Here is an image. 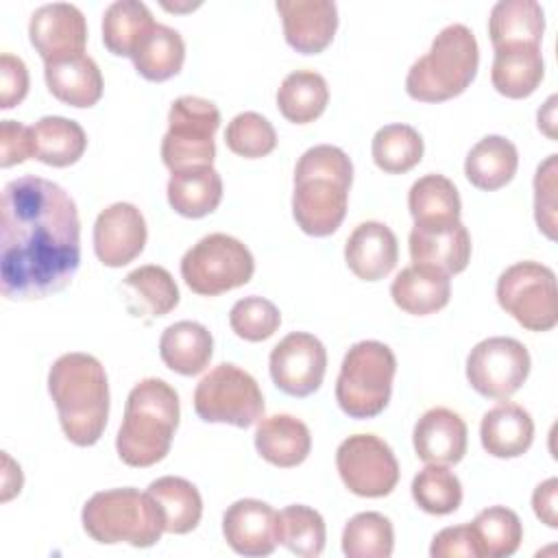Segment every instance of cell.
Masks as SVG:
<instances>
[{"label": "cell", "instance_id": "6da1fadb", "mask_svg": "<svg viewBox=\"0 0 558 558\" xmlns=\"http://www.w3.org/2000/svg\"><path fill=\"white\" fill-rule=\"evenodd\" d=\"M81 264V220L57 183L26 174L9 181L0 205V292L33 301L63 290Z\"/></svg>", "mask_w": 558, "mask_h": 558}, {"label": "cell", "instance_id": "7a4b0ae2", "mask_svg": "<svg viewBox=\"0 0 558 558\" xmlns=\"http://www.w3.org/2000/svg\"><path fill=\"white\" fill-rule=\"evenodd\" d=\"M353 163L331 144L307 148L294 168L292 216L303 233L325 238L338 231L347 216Z\"/></svg>", "mask_w": 558, "mask_h": 558}, {"label": "cell", "instance_id": "3957f363", "mask_svg": "<svg viewBox=\"0 0 558 558\" xmlns=\"http://www.w3.org/2000/svg\"><path fill=\"white\" fill-rule=\"evenodd\" d=\"M48 392L65 438L78 447L100 440L109 416L105 366L89 353H65L50 366Z\"/></svg>", "mask_w": 558, "mask_h": 558}, {"label": "cell", "instance_id": "277c9868", "mask_svg": "<svg viewBox=\"0 0 558 558\" xmlns=\"http://www.w3.org/2000/svg\"><path fill=\"white\" fill-rule=\"evenodd\" d=\"M179 395L157 377L142 379L126 397L124 421L116 436V449L129 466H153L161 462L179 427Z\"/></svg>", "mask_w": 558, "mask_h": 558}, {"label": "cell", "instance_id": "5b68a950", "mask_svg": "<svg viewBox=\"0 0 558 558\" xmlns=\"http://www.w3.org/2000/svg\"><path fill=\"white\" fill-rule=\"evenodd\" d=\"M480 48L473 31L464 24L445 26L429 50L412 63L405 92L421 102H442L460 96L477 74Z\"/></svg>", "mask_w": 558, "mask_h": 558}, {"label": "cell", "instance_id": "8992f818", "mask_svg": "<svg viewBox=\"0 0 558 558\" xmlns=\"http://www.w3.org/2000/svg\"><path fill=\"white\" fill-rule=\"evenodd\" d=\"M81 521L85 532L102 545L150 547L166 532L163 514L148 490L140 493L131 486L92 495L83 506Z\"/></svg>", "mask_w": 558, "mask_h": 558}, {"label": "cell", "instance_id": "52a82bcc", "mask_svg": "<svg viewBox=\"0 0 558 558\" xmlns=\"http://www.w3.org/2000/svg\"><path fill=\"white\" fill-rule=\"evenodd\" d=\"M397 357L377 340L355 342L342 360L336 381V401L351 418H373L390 401Z\"/></svg>", "mask_w": 558, "mask_h": 558}, {"label": "cell", "instance_id": "ba28073f", "mask_svg": "<svg viewBox=\"0 0 558 558\" xmlns=\"http://www.w3.org/2000/svg\"><path fill=\"white\" fill-rule=\"evenodd\" d=\"M220 126L218 107L198 96H179L168 111V131L161 140V159L170 172L211 166L214 133Z\"/></svg>", "mask_w": 558, "mask_h": 558}, {"label": "cell", "instance_id": "9c48e42d", "mask_svg": "<svg viewBox=\"0 0 558 558\" xmlns=\"http://www.w3.org/2000/svg\"><path fill=\"white\" fill-rule=\"evenodd\" d=\"M255 259L246 244L227 235L209 233L201 238L181 259L185 286L201 296H216L251 281Z\"/></svg>", "mask_w": 558, "mask_h": 558}, {"label": "cell", "instance_id": "30bf717a", "mask_svg": "<svg viewBox=\"0 0 558 558\" xmlns=\"http://www.w3.org/2000/svg\"><path fill=\"white\" fill-rule=\"evenodd\" d=\"M497 301L527 331H549L558 323L556 275L541 262H517L497 279Z\"/></svg>", "mask_w": 558, "mask_h": 558}, {"label": "cell", "instance_id": "8fae6325", "mask_svg": "<svg viewBox=\"0 0 558 558\" xmlns=\"http://www.w3.org/2000/svg\"><path fill=\"white\" fill-rule=\"evenodd\" d=\"M194 410L205 423H229L244 429L262 418L264 397L253 375L222 362L196 384Z\"/></svg>", "mask_w": 558, "mask_h": 558}, {"label": "cell", "instance_id": "7c38bea8", "mask_svg": "<svg viewBox=\"0 0 558 558\" xmlns=\"http://www.w3.org/2000/svg\"><path fill=\"white\" fill-rule=\"evenodd\" d=\"M336 469L342 484L357 497H386L399 482V462L375 434L344 438L336 449Z\"/></svg>", "mask_w": 558, "mask_h": 558}, {"label": "cell", "instance_id": "4fadbf2b", "mask_svg": "<svg viewBox=\"0 0 558 558\" xmlns=\"http://www.w3.org/2000/svg\"><path fill=\"white\" fill-rule=\"evenodd\" d=\"M530 366V353L523 342L508 336H493L471 349L466 379L482 397L508 399L523 386Z\"/></svg>", "mask_w": 558, "mask_h": 558}, {"label": "cell", "instance_id": "5bb4252c", "mask_svg": "<svg viewBox=\"0 0 558 558\" xmlns=\"http://www.w3.org/2000/svg\"><path fill=\"white\" fill-rule=\"evenodd\" d=\"M268 366L270 377L281 392L290 397H307L323 384L327 351L316 336L292 331L272 347Z\"/></svg>", "mask_w": 558, "mask_h": 558}, {"label": "cell", "instance_id": "9a60e30c", "mask_svg": "<svg viewBox=\"0 0 558 558\" xmlns=\"http://www.w3.org/2000/svg\"><path fill=\"white\" fill-rule=\"evenodd\" d=\"M28 37L46 63L85 52L87 24L81 9L74 4H41L31 15Z\"/></svg>", "mask_w": 558, "mask_h": 558}, {"label": "cell", "instance_id": "2e32d148", "mask_svg": "<svg viewBox=\"0 0 558 558\" xmlns=\"http://www.w3.org/2000/svg\"><path fill=\"white\" fill-rule=\"evenodd\" d=\"M146 235L142 211L131 203H113L105 207L94 222L96 257L109 268H120L144 251Z\"/></svg>", "mask_w": 558, "mask_h": 558}, {"label": "cell", "instance_id": "e0dca14e", "mask_svg": "<svg viewBox=\"0 0 558 558\" xmlns=\"http://www.w3.org/2000/svg\"><path fill=\"white\" fill-rule=\"evenodd\" d=\"M227 545L242 556H268L279 545V512L259 499H238L222 517Z\"/></svg>", "mask_w": 558, "mask_h": 558}, {"label": "cell", "instance_id": "ac0fdd59", "mask_svg": "<svg viewBox=\"0 0 558 558\" xmlns=\"http://www.w3.org/2000/svg\"><path fill=\"white\" fill-rule=\"evenodd\" d=\"M288 46L303 54L323 52L338 28V7L331 0H277Z\"/></svg>", "mask_w": 558, "mask_h": 558}, {"label": "cell", "instance_id": "d6986e66", "mask_svg": "<svg viewBox=\"0 0 558 558\" xmlns=\"http://www.w3.org/2000/svg\"><path fill=\"white\" fill-rule=\"evenodd\" d=\"M349 270L364 281H379L392 272L399 259V244L392 229L377 220L357 225L344 244Z\"/></svg>", "mask_w": 558, "mask_h": 558}, {"label": "cell", "instance_id": "ffe728a7", "mask_svg": "<svg viewBox=\"0 0 558 558\" xmlns=\"http://www.w3.org/2000/svg\"><path fill=\"white\" fill-rule=\"evenodd\" d=\"M412 442L423 462L456 464L466 453V423L449 408H432L416 421Z\"/></svg>", "mask_w": 558, "mask_h": 558}, {"label": "cell", "instance_id": "44dd1931", "mask_svg": "<svg viewBox=\"0 0 558 558\" xmlns=\"http://www.w3.org/2000/svg\"><path fill=\"white\" fill-rule=\"evenodd\" d=\"M410 257L414 264L440 268L447 275H458L471 259V235L458 220L440 227H416L410 231Z\"/></svg>", "mask_w": 558, "mask_h": 558}, {"label": "cell", "instance_id": "7402d4cb", "mask_svg": "<svg viewBox=\"0 0 558 558\" xmlns=\"http://www.w3.org/2000/svg\"><path fill=\"white\" fill-rule=\"evenodd\" d=\"M44 76L50 94L72 107H94L102 96V74L96 61L81 52L44 63Z\"/></svg>", "mask_w": 558, "mask_h": 558}, {"label": "cell", "instance_id": "603a6c76", "mask_svg": "<svg viewBox=\"0 0 558 558\" xmlns=\"http://www.w3.org/2000/svg\"><path fill=\"white\" fill-rule=\"evenodd\" d=\"M397 307L414 316H427L442 310L451 296V279L440 268L427 264L405 266L390 286Z\"/></svg>", "mask_w": 558, "mask_h": 558}, {"label": "cell", "instance_id": "cb8c5ba5", "mask_svg": "<svg viewBox=\"0 0 558 558\" xmlns=\"http://www.w3.org/2000/svg\"><path fill=\"white\" fill-rule=\"evenodd\" d=\"M126 310L137 318H159L179 305V288L172 275L157 264L131 270L122 281Z\"/></svg>", "mask_w": 558, "mask_h": 558}, {"label": "cell", "instance_id": "d4e9b609", "mask_svg": "<svg viewBox=\"0 0 558 558\" xmlns=\"http://www.w3.org/2000/svg\"><path fill=\"white\" fill-rule=\"evenodd\" d=\"M482 447L495 458H519L534 440V421L527 410L512 401L490 408L480 425Z\"/></svg>", "mask_w": 558, "mask_h": 558}, {"label": "cell", "instance_id": "484cf974", "mask_svg": "<svg viewBox=\"0 0 558 558\" xmlns=\"http://www.w3.org/2000/svg\"><path fill=\"white\" fill-rule=\"evenodd\" d=\"M255 449L266 462L292 469L310 456L312 436L301 418L292 414H272L257 423Z\"/></svg>", "mask_w": 558, "mask_h": 558}, {"label": "cell", "instance_id": "4316f807", "mask_svg": "<svg viewBox=\"0 0 558 558\" xmlns=\"http://www.w3.org/2000/svg\"><path fill=\"white\" fill-rule=\"evenodd\" d=\"M545 74L541 46H506L495 50L490 81L506 98H527L536 92Z\"/></svg>", "mask_w": 558, "mask_h": 558}, {"label": "cell", "instance_id": "83f0119b", "mask_svg": "<svg viewBox=\"0 0 558 558\" xmlns=\"http://www.w3.org/2000/svg\"><path fill=\"white\" fill-rule=\"evenodd\" d=\"M214 353L209 329L196 320H179L163 329L159 338L161 362L179 375H198L207 368Z\"/></svg>", "mask_w": 558, "mask_h": 558}, {"label": "cell", "instance_id": "f1b7e54d", "mask_svg": "<svg viewBox=\"0 0 558 558\" xmlns=\"http://www.w3.org/2000/svg\"><path fill=\"white\" fill-rule=\"evenodd\" d=\"M545 13L536 0H499L490 9L488 35L493 48L541 46Z\"/></svg>", "mask_w": 558, "mask_h": 558}, {"label": "cell", "instance_id": "f546056e", "mask_svg": "<svg viewBox=\"0 0 558 558\" xmlns=\"http://www.w3.org/2000/svg\"><path fill=\"white\" fill-rule=\"evenodd\" d=\"M519 168L517 146L504 135L482 137L464 159V174L471 185L495 192L512 181Z\"/></svg>", "mask_w": 558, "mask_h": 558}, {"label": "cell", "instance_id": "4dcf8cb0", "mask_svg": "<svg viewBox=\"0 0 558 558\" xmlns=\"http://www.w3.org/2000/svg\"><path fill=\"white\" fill-rule=\"evenodd\" d=\"M168 203L185 218H203L222 201V179L214 166H196L172 172L168 181Z\"/></svg>", "mask_w": 558, "mask_h": 558}, {"label": "cell", "instance_id": "1f68e13d", "mask_svg": "<svg viewBox=\"0 0 558 558\" xmlns=\"http://www.w3.org/2000/svg\"><path fill=\"white\" fill-rule=\"evenodd\" d=\"M410 216L416 227H440L460 220L462 203L458 187L442 174H425L412 183L408 194Z\"/></svg>", "mask_w": 558, "mask_h": 558}, {"label": "cell", "instance_id": "d6a6232c", "mask_svg": "<svg viewBox=\"0 0 558 558\" xmlns=\"http://www.w3.org/2000/svg\"><path fill=\"white\" fill-rule=\"evenodd\" d=\"M148 495L163 514V530L170 534L192 532L203 517V499L198 488L185 477L163 475L150 482Z\"/></svg>", "mask_w": 558, "mask_h": 558}, {"label": "cell", "instance_id": "836d02e7", "mask_svg": "<svg viewBox=\"0 0 558 558\" xmlns=\"http://www.w3.org/2000/svg\"><path fill=\"white\" fill-rule=\"evenodd\" d=\"M153 26V13L144 2L116 0L102 15V44L116 57H133Z\"/></svg>", "mask_w": 558, "mask_h": 558}, {"label": "cell", "instance_id": "e575fe53", "mask_svg": "<svg viewBox=\"0 0 558 558\" xmlns=\"http://www.w3.org/2000/svg\"><path fill=\"white\" fill-rule=\"evenodd\" d=\"M329 102V87L323 74L314 70L290 72L277 89V107L288 122H314Z\"/></svg>", "mask_w": 558, "mask_h": 558}, {"label": "cell", "instance_id": "d590c367", "mask_svg": "<svg viewBox=\"0 0 558 558\" xmlns=\"http://www.w3.org/2000/svg\"><path fill=\"white\" fill-rule=\"evenodd\" d=\"M35 159L52 168H65L76 163L85 148L87 135L74 120L61 116H46L33 126Z\"/></svg>", "mask_w": 558, "mask_h": 558}, {"label": "cell", "instance_id": "8d00e7d4", "mask_svg": "<svg viewBox=\"0 0 558 558\" xmlns=\"http://www.w3.org/2000/svg\"><path fill=\"white\" fill-rule=\"evenodd\" d=\"M133 65L146 81H168L181 72L185 59V41L179 31L155 24L133 52Z\"/></svg>", "mask_w": 558, "mask_h": 558}, {"label": "cell", "instance_id": "74e56055", "mask_svg": "<svg viewBox=\"0 0 558 558\" xmlns=\"http://www.w3.org/2000/svg\"><path fill=\"white\" fill-rule=\"evenodd\" d=\"M480 558L512 556L523 541V525L514 510L506 506H490L482 510L471 523Z\"/></svg>", "mask_w": 558, "mask_h": 558}, {"label": "cell", "instance_id": "f35d334b", "mask_svg": "<svg viewBox=\"0 0 558 558\" xmlns=\"http://www.w3.org/2000/svg\"><path fill=\"white\" fill-rule=\"evenodd\" d=\"M373 161L388 174H403L423 159V137L410 124H386L373 135Z\"/></svg>", "mask_w": 558, "mask_h": 558}, {"label": "cell", "instance_id": "ab89813d", "mask_svg": "<svg viewBox=\"0 0 558 558\" xmlns=\"http://www.w3.org/2000/svg\"><path fill=\"white\" fill-rule=\"evenodd\" d=\"M395 547V530L381 512H360L342 530V551L349 558H388Z\"/></svg>", "mask_w": 558, "mask_h": 558}, {"label": "cell", "instance_id": "60d3db41", "mask_svg": "<svg viewBox=\"0 0 558 558\" xmlns=\"http://www.w3.org/2000/svg\"><path fill=\"white\" fill-rule=\"evenodd\" d=\"M327 530L320 512L294 504L279 512V543L296 556L316 558L323 554Z\"/></svg>", "mask_w": 558, "mask_h": 558}, {"label": "cell", "instance_id": "b9f144b4", "mask_svg": "<svg viewBox=\"0 0 558 558\" xmlns=\"http://www.w3.org/2000/svg\"><path fill=\"white\" fill-rule=\"evenodd\" d=\"M412 499L429 514H451L462 504V484L445 464H427L412 480Z\"/></svg>", "mask_w": 558, "mask_h": 558}, {"label": "cell", "instance_id": "7bdbcfd3", "mask_svg": "<svg viewBox=\"0 0 558 558\" xmlns=\"http://www.w3.org/2000/svg\"><path fill=\"white\" fill-rule=\"evenodd\" d=\"M225 142L231 153L246 159H257L275 150L277 133L275 126L262 113L244 111L227 124Z\"/></svg>", "mask_w": 558, "mask_h": 558}, {"label": "cell", "instance_id": "ee69618b", "mask_svg": "<svg viewBox=\"0 0 558 558\" xmlns=\"http://www.w3.org/2000/svg\"><path fill=\"white\" fill-rule=\"evenodd\" d=\"M229 325L238 338L262 342L279 329L281 314L279 307L264 296H244L233 303L229 312Z\"/></svg>", "mask_w": 558, "mask_h": 558}, {"label": "cell", "instance_id": "f6af8a7d", "mask_svg": "<svg viewBox=\"0 0 558 558\" xmlns=\"http://www.w3.org/2000/svg\"><path fill=\"white\" fill-rule=\"evenodd\" d=\"M556 174L558 155H549L534 174V216L549 240H556Z\"/></svg>", "mask_w": 558, "mask_h": 558}, {"label": "cell", "instance_id": "bcb514c9", "mask_svg": "<svg viewBox=\"0 0 558 558\" xmlns=\"http://www.w3.org/2000/svg\"><path fill=\"white\" fill-rule=\"evenodd\" d=\"M35 157L33 126L15 120H2L0 124V166L9 168Z\"/></svg>", "mask_w": 558, "mask_h": 558}, {"label": "cell", "instance_id": "7dc6e473", "mask_svg": "<svg viewBox=\"0 0 558 558\" xmlns=\"http://www.w3.org/2000/svg\"><path fill=\"white\" fill-rule=\"evenodd\" d=\"M28 70L24 61L11 52L0 57V107L11 109L26 98Z\"/></svg>", "mask_w": 558, "mask_h": 558}, {"label": "cell", "instance_id": "c3c4849f", "mask_svg": "<svg viewBox=\"0 0 558 558\" xmlns=\"http://www.w3.org/2000/svg\"><path fill=\"white\" fill-rule=\"evenodd\" d=\"M432 558H480L477 545H475V534L469 523L464 525H453L440 530L429 547Z\"/></svg>", "mask_w": 558, "mask_h": 558}, {"label": "cell", "instance_id": "681fc988", "mask_svg": "<svg viewBox=\"0 0 558 558\" xmlns=\"http://www.w3.org/2000/svg\"><path fill=\"white\" fill-rule=\"evenodd\" d=\"M556 495H558V480L556 477H549L543 484H538L534 488V495H532L534 514L545 525H549V527H558V501H556Z\"/></svg>", "mask_w": 558, "mask_h": 558}, {"label": "cell", "instance_id": "f907efd6", "mask_svg": "<svg viewBox=\"0 0 558 558\" xmlns=\"http://www.w3.org/2000/svg\"><path fill=\"white\" fill-rule=\"evenodd\" d=\"M554 109H556V96H549L545 107L538 111V129H543L551 140L556 137V133H554V122H556Z\"/></svg>", "mask_w": 558, "mask_h": 558}]
</instances>
